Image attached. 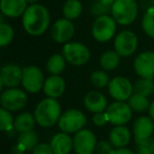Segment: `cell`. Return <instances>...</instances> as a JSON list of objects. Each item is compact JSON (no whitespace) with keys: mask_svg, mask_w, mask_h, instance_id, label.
Segmentation results:
<instances>
[{"mask_svg":"<svg viewBox=\"0 0 154 154\" xmlns=\"http://www.w3.org/2000/svg\"><path fill=\"white\" fill-rule=\"evenodd\" d=\"M97 1L100 2L101 5H106V7H110V8H112L113 3L115 2V0H97Z\"/></svg>","mask_w":154,"mask_h":154,"instance_id":"39","label":"cell"},{"mask_svg":"<svg viewBox=\"0 0 154 154\" xmlns=\"http://www.w3.org/2000/svg\"><path fill=\"white\" fill-rule=\"evenodd\" d=\"M114 150H115V148L113 147V145L110 141L100 140L97 143L95 151H96L97 154H113Z\"/></svg>","mask_w":154,"mask_h":154,"instance_id":"34","label":"cell"},{"mask_svg":"<svg viewBox=\"0 0 154 154\" xmlns=\"http://www.w3.org/2000/svg\"><path fill=\"white\" fill-rule=\"evenodd\" d=\"M137 12V3L135 0H115L111 8L112 17L122 26H129L134 22Z\"/></svg>","mask_w":154,"mask_h":154,"instance_id":"3","label":"cell"},{"mask_svg":"<svg viewBox=\"0 0 154 154\" xmlns=\"http://www.w3.org/2000/svg\"><path fill=\"white\" fill-rule=\"evenodd\" d=\"M22 82V69L15 63H8L0 71V86L5 88H17Z\"/></svg>","mask_w":154,"mask_h":154,"instance_id":"15","label":"cell"},{"mask_svg":"<svg viewBox=\"0 0 154 154\" xmlns=\"http://www.w3.org/2000/svg\"><path fill=\"white\" fill-rule=\"evenodd\" d=\"M66 60L62 54H54L47 62V70L52 75H60L66 69Z\"/></svg>","mask_w":154,"mask_h":154,"instance_id":"25","label":"cell"},{"mask_svg":"<svg viewBox=\"0 0 154 154\" xmlns=\"http://www.w3.org/2000/svg\"><path fill=\"white\" fill-rule=\"evenodd\" d=\"M75 33V26L71 20L61 18L55 21L51 28V36L57 43H66L72 39Z\"/></svg>","mask_w":154,"mask_h":154,"instance_id":"13","label":"cell"},{"mask_svg":"<svg viewBox=\"0 0 154 154\" xmlns=\"http://www.w3.org/2000/svg\"><path fill=\"white\" fill-rule=\"evenodd\" d=\"M14 38V30L10 24L1 22L0 24V47H7Z\"/></svg>","mask_w":154,"mask_h":154,"instance_id":"32","label":"cell"},{"mask_svg":"<svg viewBox=\"0 0 154 154\" xmlns=\"http://www.w3.org/2000/svg\"><path fill=\"white\" fill-rule=\"evenodd\" d=\"M33 154H55L52 149L51 145L49 143H38L33 150Z\"/></svg>","mask_w":154,"mask_h":154,"instance_id":"37","label":"cell"},{"mask_svg":"<svg viewBox=\"0 0 154 154\" xmlns=\"http://www.w3.org/2000/svg\"><path fill=\"white\" fill-rule=\"evenodd\" d=\"M137 36L132 31H122L114 40V49L122 57H129L137 50Z\"/></svg>","mask_w":154,"mask_h":154,"instance_id":"12","label":"cell"},{"mask_svg":"<svg viewBox=\"0 0 154 154\" xmlns=\"http://www.w3.org/2000/svg\"><path fill=\"white\" fill-rule=\"evenodd\" d=\"M84 103L87 110L92 113L105 112L108 108V100L106 96L99 91H90L84 98Z\"/></svg>","mask_w":154,"mask_h":154,"instance_id":"18","label":"cell"},{"mask_svg":"<svg viewBox=\"0 0 154 154\" xmlns=\"http://www.w3.org/2000/svg\"><path fill=\"white\" fill-rule=\"evenodd\" d=\"M110 143L113 145L115 149L125 148L131 139V133L127 127L125 126H115L111 130L109 134Z\"/></svg>","mask_w":154,"mask_h":154,"instance_id":"21","label":"cell"},{"mask_svg":"<svg viewBox=\"0 0 154 154\" xmlns=\"http://www.w3.org/2000/svg\"><path fill=\"white\" fill-rule=\"evenodd\" d=\"M28 1V3H31V5H34V3H36L38 0H26Z\"/></svg>","mask_w":154,"mask_h":154,"instance_id":"41","label":"cell"},{"mask_svg":"<svg viewBox=\"0 0 154 154\" xmlns=\"http://www.w3.org/2000/svg\"><path fill=\"white\" fill-rule=\"evenodd\" d=\"M93 124L97 127H103L105 126L107 122H109V118H108L107 113L105 112H99V113H94L92 117Z\"/></svg>","mask_w":154,"mask_h":154,"instance_id":"36","label":"cell"},{"mask_svg":"<svg viewBox=\"0 0 154 154\" xmlns=\"http://www.w3.org/2000/svg\"><path fill=\"white\" fill-rule=\"evenodd\" d=\"M14 120L15 118L11 114V111L3 108L0 109V129L3 132H10L14 129Z\"/></svg>","mask_w":154,"mask_h":154,"instance_id":"31","label":"cell"},{"mask_svg":"<svg viewBox=\"0 0 154 154\" xmlns=\"http://www.w3.org/2000/svg\"><path fill=\"white\" fill-rule=\"evenodd\" d=\"M134 70L139 77L154 78V52L146 51L138 54L134 59Z\"/></svg>","mask_w":154,"mask_h":154,"instance_id":"14","label":"cell"},{"mask_svg":"<svg viewBox=\"0 0 154 154\" xmlns=\"http://www.w3.org/2000/svg\"><path fill=\"white\" fill-rule=\"evenodd\" d=\"M91 84L97 89H103L109 86L110 77L105 71H95L90 76Z\"/></svg>","mask_w":154,"mask_h":154,"instance_id":"30","label":"cell"},{"mask_svg":"<svg viewBox=\"0 0 154 154\" xmlns=\"http://www.w3.org/2000/svg\"><path fill=\"white\" fill-rule=\"evenodd\" d=\"M36 124V118L34 114L30 112H21L15 117L14 120V130L19 133L31 131L34 129Z\"/></svg>","mask_w":154,"mask_h":154,"instance_id":"22","label":"cell"},{"mask_svg":"<svg viewBox=\"0 0 154 154\" xmlns=\"http://www.w3.org/2000/svg\"><path fill=\"white\" fill-rule=\"evenodd\" d=\"M64 18L69 20L77 19L82 13V5L79 0H66L62 8Z\"/></svg>","mask_w":154,"mask_h":154,"instance_id":"24","label":"cell"},{"mask_svg":"<svg viewBox=\"0 0 154 154\" xmlns=\"http://www.w3.org/2000/svg\"><path fill=\"white\" fill-rule=\"evenodd\" d=\"M96 145V136L88 129H82L73 137V149L76 154H93Z\"/></svg>","mask_w":154,"mask_h":154,"instance_id":"9","label":"cell"},{"mask_svg":"<svg viewBox=\"0 0 154 154\" xmlns=\"http://www.w3.org/2000/svg\"><path fill=\"white\" fill-rule=\"evenodd\" d=\"M122 56L116 51H107L100 56L99 63L105 71H112L118 66Z\"/></svg>","mask_w":154,"mask_h":154,"instance_id":"26","label":"cell"},{"mask_svg":"<svg viewBox=\"0 0 154 154\" xmlns=\"http://www.w3.org/2000/svg\"><path fill=\"white\" fill-rule=\"evenodd\" d=\"M133 110L129 106V103L125 101H114L110 106H108L106 113L109 118V122L115 126H124L129 122L132 118Z\"/></svg>","mask_w":154,"mask_h":154,"instance_id":"10","label":"cell"},{"mask_svg":"<svg viewBox=\"0 0 154 154\" xmlns=\"http://www.w3.org/2000/svg\"><path fill=\"white\" fill-rule=\"evenodd\" d=\"M38 145V135L34 130L26 131V132L19 133L17 139V147L22 152L33 151L34 148Z\"/></svg>","mask_w":154,"mask_h":154,"instance_id":"23","label":"cell"},{"mask_svg":"<svg viewBox=\"0 0 154 154\" xmlns=\"http://www.w3.org/2000/svg\"><path fill=\"white\" fill-rule=\"evenodd\" d=\"M116 24L117 22L111 16H98L92 26V35L94 39L99 42H107L111 40L115 35Z\"/></svg>","mask_w":154,"mask_h":154,"instance_id":"4","label":"cell"},{"mask_svg":"<svg viewBox=\"0 0 154 154\" xmlns=\"http://www.w3.org/2000/svg\"><path fill=\"white\" fill-rule=\"evenodd\" d=\"M128 103L133 111L138 112V113H143V112L147 111V110H149L150 107L148 97L137 94V93H133L132 96L128 99Z\"/></svg>","mask_w":154,"mask_h":154,"instance_id":"28","label":"cell"},{"mask_svg":"<svg viewBox=\"0 0 154 154\" xmlns=\"http://www.w3.org/2000/svg\"><path fill=\"white\" fill-rule=\"evenodd\" d=\"M109 94L118 101H126L134 93L133 85L131 82L124 76H115L110 80L108 86Z\"/></svg>","mask_w":154,"mask_h":154,"instance_id":"11","label":"cell"},{"mask_svg":"<svg viewBox=\"0 0 154 154\" xmlns=\"http://www.w3.org/2000/svg\"><path fill=\"white\" fill-rule=\"evenodd\" d=\"M51 16L45 7L34 3L28 7L22 15V26L28 34L40 36L49 29Z\"/></svg>","mask_w":154,"mask_h":154,"instance_id":"1","label":"cell"},{"mask_svg":"<svg viewBox=\"0 0 154 154\" xmlns=\"http://www.w3.org/2000/svg\"><path fill=\"white\" fill-rule=\"evenodd\" d=\"M141 26L146 34L154 39V7L149 8L143 17Z\"/></svg>","mask_w":154,"mask_h":154,"instance_id":"29","label":"cell"},{"mask_svg":"<svg viewBox=\"0 0 154 154\" xmlns=\"http://www.w3.org/2000/svg\"><path fill=\"white\" fill-rule=\"evenodd\" d=\"M1 107L11 112L22 110L28 103V96L23 90L18 88H8L0 96Z\"/></svg>","mask_w":154,"mask_h":154,"instance_id":"7","label":"cell"},{"mask_svg":"<svg viewBox=\"0 0 154 154\" xmlns=\"http://www.w3.org/2000/svg\"><path fill=\"white\" fill-rule=\"evenodd\" d=\"M113 154H135V153L133 151H131L130 149H127V148H118V149L114 150Z\"/></svg>","mask_w":154,"mask_h":154,"instance_id":"38","label":"cell"},{"mask_svg":"<svg viewBox=\"0 0 154 154\" xmlns=\"http://www.w3.org/2000/svg\"><path fill=\"white\" fill-rule=\"evenodd\" d=\"M153 5H154V0H153Z\"/></svg>","mask_w":154,"mask_h":154,"instance_id":"42","label":"cell"},{"mask_svg":"<svg viewBox=\"0 0 154 154\" xmlns=\"http://www.w3.org/2000/svg\"><path fill=\"white\" fill-rule=\"evenodd\" d=\"M133 90H134V93H137V94L143 95L147 97L151 96L154 93V80L151 78L140 77L133 85Z\"/></svg>","mask_w":154,"mask_h":154,"instance_id":"27","label":"cell"},{"mask_svg":"<svg viewBox=\"0 0 154 154\" xmlns=\"http://www.w3.org/2000/svg\"><path fill=\"white\" fill-rule=\"evenodd\" d=\"M136 154H154V137L139 143Z\"/></svg>","mask_w":154,"mask_h":154,"instance_id":"33","label":"cell"},{"mask_svg":"<svg viewBox=\"0 0 154 154\" xmlns=\"http://www.w3.org/2000/svg\"><path fill=\"white\" fill-rule=\"evenodd\" d=\"M62 55L72 66H84L90 60V50L80 42H66L62 48Z\"/></svg>","mask_w":154,"mask_h":154,"instance_id":"6","label":"cell"},{"mask_svg":"<svg viewBox=\"0 0 154 154\" xmlns=\"http://www.w3.org/2000/svg\"><path fill=\"white\" fill-rule=\"evenodd\" d=\"M50 145L55 154H69L73 149V138L69 133L61 131L52 137Z\"/></svg>","mask_w":154,"mask_h":154,"instance_id":"20","label":"cell"},{"mask_svg":"<svg viewBox=\"0 0 154 154\" xmlns=\"http://www.w3.org/2000/svg\"><path fill=\"white\" fill-rule=\"evenodd\" d=\"M148 112H149V116L154 120V100L152 101L151 103H150V107H149V110H148Z\"/></svg>","mask_w":154,"mask_h":154,"instance_id":"40","label":"cell"},{"mask_svg":"<svg viewBox=\"0 0 154 154\" xmlns=\"http://www.w3.org/2000/svg\"><path fill=\"white\" fill-rule=\"evenodd\" d=\"M42 90L48 97L57 99L66 91V82L60 75H51L45 80Z\"/></svg>","mask_w":154,"mask_h":154,"instance_id":"17","label":"cell"},{"mask_svg":"<svg viewBox=\"0 0 154 154\" xmlns=\"http://www.w3.org/2000/svg\"><path fill=\"white\" fill-rule=\"evenodd\" d=\"M45 76L38 66H28L22 68V82L21 85L24 90L29 93H38L43 89Z\"/></svg>","mask_w":154,"mask_h":154,"instance_id":"8","label":"cell"},{"mask_svg":"<svg viewBox=\"0 0 154 154\" xmlns=\"http://www.w3.org/2000/svg\"><path fill=\"white\" fill-rule=\"evenodd\" d=\"M154 131V120L148 116H140L133 125V135L137 145L151 138Z\"/></svg>","mask_w":154,"mask_h":154,"instance_id":"16","label":"cell"},{"mask_svg":"<svg viewBox=\"0 0 154 154\" xmlns=\"http://www.w3.org/2000/svg\"><path fill=\"white\" fill-rule=\"evenodd\" d=\"M87 124V117L82 111L76 109H70L63 112L58 120V127L62 132L76 133L85 128Z\"/></svg>","mask_w":154,"mask_h":154,"instance_id":"5","label":"cell"},{"mask_svg":"<svg viewBox=\"0 0 154 154\" xmlns=\"http://www.w3.org/2000/svg\"><path fill=\"white\" fill-rule=\"evenodd\" d=\"M26 0H1L0 9L5 16L16 18L22 16L28 9Z\"/></svg>","mask_w":154,"mask_h":154,"instance_id":"19","label":"cell"},{"mask_svg":"<svg viewBox=\"0 0 154 154\" xmlns=\"http://www.w3.org/2000/svg\"><path fill=\"white\" fill-rule=\"evenodd\" d=\"M61 114L59 103L51 97H47L39 101L34 111L36 122L42 128H50L55 124H58Z\"/></svg>","mask_w":154,"mask_h":154,"instance_id":"2","label":"cell"},{"mask_svg":"<svg viewBox=\"0 0 154 154\" xmlns=\"http://www.w3.org/2000/svg\"><path fill=\"white\" fill-rule=\"evenodd\" d=\"M111 11V8L110 7H106V5H101L98 1H95L94 3L91 7V13L95 16H103V15H108V13Z\"/></svg>","mask_w":154,"mask_h":154,"instance_id":"35","label":"cell"}]
</instances>
